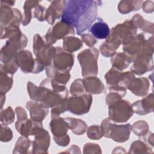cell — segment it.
<instances>
[{
  "instance_id": "cell-1",
  "label": "cell",
  "mask_w": 154,
  "mask_h": 154,
  "mask_svg": "<svg viewBox=\"0 0 154 154\" xmlns=\"http://www.w3.org/2000/svg\"><path fill=\"white\" fill-rule=\"evenodd\" d=\"M101 4L102 2L93 0L67 1L61 20L73 26L81 35L96 20L97 7Z\"/></svg>"
},
{
  "instance_id": "cell-2",
  "label": "cell",
  "mask_w": 154,
  "mask_h": 154,
  "mask_svg": "<svg viewBox=\"0 0 154 154\" xmlns=\"http://www.w3.org/2000/svg\"><path fill=\"white\" fill-rule=\"evenodd\" d=\"M135 78V75L131 71L122 72L112 67L105 75L109 91L116 92L122 97L126 95L128 85Z\"/></svg>"
},
{
  "instance_id": "cell-3",
  "label": "cell",
  "mask_w": 154,
  "mask_h": 154,
  "mask_svg": "<svg viewBox=\"0 0 154 154\" xmlns=\"http://www.w3.org/2000/svg\"><path fill=\"white\" fill-rule=\"evenodd\" d=\"M114 122L109 118H106L102 122L100 127L103 136L119 143L128 141L130 137L131 125L129 123L118 125Z\"/></svg>"
},
{
  "instance_id": "cell-4",
  "label": "cell",
  "mask_w": 154,
  "mask_h": 154,
  "mask_svg": "<svg viewBox=\"0 0 154 154\" xmlns=\"http://www.w3.org/2000/svg\"><path fill=\"white\" fill-rule=\"evenodd\" d=\"M137 29L131 20H126L113 27L106 40L119 47L121 44L126 45L133 39L137 35Z\"/></svg>"
},
{
  "instance_id": "cell-5",
  "label": "cell",
  "mask_w": 154,
  "mask_h": 154,
  "mask_svg": "<svg viewBox=\"0 0 154 154\" xmlns=\"http://www.w3.org/2000/svg\"><path fill=\"white\" fill-rule=\"evenodd\" d=\"M99 51L95 48L85 49L78 55V60L81 67L83 77L96 76L97 75V58Z\"/></svg>"
},
{
  "instance_id": "cell-6",
  "label": "cell",
  "mask_w": 154,
  "mask_h": 154,
  "mask_svg": "<svg viewBox=\"0 0 154 154\" xmlns=\"http://www.w3.org/2000/svg\"><path fill=\"white\" fill-rule=\"evenodd\" d=\"M33 52L35 58L46 68L52 63L55 48L45 42L39 34H36L33 37Z\"/></svg>"
},
{
  "instance_id": "cell-7",
  "label": "cell",
  "mask_w": 154,
  "mask_h": 154,
  "mask_svg": "<svg viewBox=\"0 0 154 154\" xmlns=\"http://www.w3.org/2000/svg\"><path fill=\"white\" fill-rule=\"evenodd\" d=\"M1 38H7L5 45L9 46L16 51L25 48L28 43L27 37L21 32L19 26H10L1 29Z\"/></svg>"
},
{
  "instance_id": "cell-8",
  "label": "cell",
  "mask_w": 154,
  "mask_h": 154,
  "mask_svg": "<svg viewBox=\"0 0 154 154\" xmlns=\"http://www.w3.org/2000/svg\"><path fill=\"white\" fill-rule=\"evenodd\" d=\"M108 110V118L117 123L127 122L134 113L130 102L122 99L109 104Z\"/></svg>"
},
{
  "instance_id": "cell-9",
  "label": "cell",
  "mask_w": 154,
  "mask_h": 154,
  "mask_svg": "<svg viewBox=\"0 0 154 154\" xmlns=\"http://www.w3.org/2000/svg\"><path fill=\"white\" fill-rule=\"evenodd\" d=\"M92 103V96L86 93L79 96H72L67 99V111L76 115H82L88 112Z\"/></svg>"
},
{
  "instance_id": "cell-10",
  "label": "cell",
  "mask_w": 154,
  "mask_h": 154,
  "mask_svg": "<svg viewBox=\"0 0 154 154\" xmlns=\"http://www.w3.org/2000/svg\"><path fill=\"white\" fill-rule=\"evenodd\" d=\"M19 66L23 73H38L45 67L36 58H34L32 54L27 50H21L17 53Z\"/></svg>"
},
{
  "instance_id": "cell-11",
  "label": "cell",
  "mask_w": 154,
  "mask_h": 154,
  "mask_svg": "<svg viewBox=\"0 0 154 154\" xmlns=\"http://www.w3.org/2000/svg\"><path fill=\"white\" fill-rule=\"evenodd\" d=\"M74 34V27L71 25L61 20L48 30L45 35V38L46 42L52 45L58 40L64 39L68 37V35L73 36Z\"/></svg>"
},
{
  "instance_id": "cell-12",
  "label": "cell",
  "mask_w": 154,
  "mask_h": 154,
  "mask_svg": "<svg viewBox=\"0 0 154 154\" xmlns=\"http://www.w3.org/2000/svg\"><path fill=\"white\" fill-rule=\"evenodd\" d=\"M0 10L1 29L10 26H19L23 16L18 9L12 8L9 5L1 3Z\"/></svg>"
},
{
  "instance_id": "cell-13",
  "label": "cell",
  "mask_w": 154,
  "mask_h": 154,
  "mask_svg": "<svg viewBox=\"0 0 154 154\" xmlns=\"http://www.w3.org/2000/svg\"><path fill=\"white\" fill-rule=\"evenodd\" d=\"M73 62L74 58L72 53L61 47H56L55 54L51 66L56 70L69 72L73 67Z\"/></svg>"
},
{
  "instance_id": "cell-14",
  "label": "cell",
  "mask_w": 154,
  "mask_h": 154,
  "mask_svg": "<svg viewBox=\"0 0 154 154\" xmlns=\"http://www.w3.org/2000/svg\"><path fill=\"white\" fill-rule=\"evenodd\" d=\"M17 53V51L6 45H4L1 50V65L5 71L13 75L19 67Z\"/></svg>"
},
{
  "instance_id": "cell-15",
  "label": "cell",
  "mask_w": 154,
  "mask_h": 154,
  "mask_svg": "<svg viewBox=\"0 0 154 154\" xmlns=\"http://www.w3.org/2000/svg\"><path fill=\"white\" fill-rule=\"evenodd\" d=\"M146 42V40L145 39V36L143 33H141L136 35L129 43L124 45L123 50L125 53L134 60L137 57L142 53Z\"/></svg>"
},
{
  "instance_id": "cell-16",
  "label": "cell",
  "mask_w": 154,
  "mask_h": 154,
  "mask_svg": "<svg viewBox=\"0 0 154 154\" xmlns=\"http://www.w3.org/2000/svg\"><path fill=\"white\" fill-rule=\"evenodd\" d=\"M134 64L131 70L137 75H141L153 69V63L152 56L141 54L134 60Z\"/></svg>"
},
{
  "instance_id": "cell-17",
  "label": "cell",
  "mask_w": 154,
  "mask_h": 154,
  "mask_svg": "<svg viewBox=\"0 0 154 154\" xmlns=\"http://www.w3.org/2000/svg\"><path fill=\"white\" fill-rule=\"evenodd\" d=\"M66 2L64 0L51 1L45 13V20L48 23L53 25L56 19L62 16Z\"/></svg>"
},
{
  "instance_id": "cell-18",
  "label": "cell",
  "mask_w": 154,
  "mask_h": 154,
  "mask_svg": "<svg viewBox=\"0 0 154 154\" xmlns=\"http://www.w3.org/2000/svg\"><path fill=\"white\" fill-rule=\"evenodd\" d=\"M154 97L153 94L150 93L144 99L137 100L132 104L134 112L139 115H145L153 111Z\"/></svg>"
},
{
  "instance_id": "cell-19",
  "label": "cell",
  "mask_w": 154,
  "mask_h": 154,
  "mask_svg": "<svg viewBox=\"0 0 154 154\" xmlns=\"http://www.w3.org/2000/svg\"><path fill=\"white\" fill-rule=\"evenodd\" d=\"M26 107L29 111L31 119L36 122H42L49 112L48 108L41 103L35 101H28Z\"/></svg>"
},
{
  "instance_id": "cell-20",
  "label": "cell",
  "mask_w": 154,
  "mask_h": 154,
  "mask_svg": "<svg viewBox=\"0 0 154 154\" xmlns=\"http://www.w3.org/2000/svg\"><path fill=\"white\" fill-rule=\"evenodd\" d=\"M50 143V136L48 132L43 129L40 133L35 135L32 141V153H47Z\"/></svg>"
},
{
  "instance_id": "cell-21",
  "label": "cell",
  "mask_w": 154,
  "mask_h": 154,
  "mask_svg": "<svg viewBox=\"0 0 154 154\" xmlns=\"http://www.w3.org/2000/svg\"><path fill=\"white\" fill-rule=\"evenodd\" d=\"M49 126L51 132L54 135V138L62 137L67 135V132L69 129L68 123L64 119L60 116L52 117Z\"/></svg>"
},
{
  "instance_id": "cell-22",
  "label": "cell",
  "mask_w": 154,
  "mask_h": 154,
  "mask_svg": "<svg viewBox=\"0 0 154 154\" xmlns=\"http://www.w3.org/2000/svg\"><path fill=\"white\" fill-rule=\"evenodd\" d=\"M150 82L148 79L144 77L135 78L128 85L129 89L135 95L143 97L145 96L149 88Z\"/></svg>"
},
{
  "instance_id": "cell-23",
  "label": "cell",
  "mask_w": 154,
  "mask_h": 154,
  "mask_svg": "<svg viewBox=\"0 0 154 154\" xmlns=\"http://www.w3.org/2000/svg\"><path fill=\"white\" fill-rule=\"evenodd\" d=\"M82 80L87 93L98 94L103 92L105 90L104 84L96 76L85 77Z\"/></svg>"
},
{
  "instance_id": "cell-24",
  "label": "cell",
  "mask_w": 154,
  "mask_h": 154,
  "mask_svg": "<svg viewBox=\"0 0 154 154\" xmlns=\"http://www.w3.org/2000/svg\"><path fill=\"white\" fill-rule=\"evenodd\" d=\"M91 35L97 39H106L110 34V29L108 24L102 19H99L90 28Z\"/></svg>"
},
{
  "instance_id": "cell-25",
  "label": "cell",
  "mask_w": 154,
  "mask_h": 154,
  "mask_svg": "<svg viewBox=\"0 0 154 154\" xmlns=\"http://www.w3.org/2000/svg\"><path fill=\"white\" fill-rule=\"evenodd\" d=\"M132 61L133 59L125 52L115 53L111 60L112 67L120 71L128 68Z\"/></svg>"
},
{
  "instance_id": "cell-26",
  "label": "cell",
  "mask_w": 154,
  "mask_h": 154,
  "mask_svg": "<svg viewBox=\"0 0 154 154\" xmlns=\"http://www.w3.org/2000/svg\"><path fill=\"white\" fill-rule=\"evenodd\" d=\"M13 74L4 70L1 65L0 70V91L1 94H5L11 88L13 85Z\"/></svg>"
},
{
  "instance_id": "cell-27",
  "label": "cell",
  "mask_w": 154,
  "mask_h": 154,
  "mask_svg": "<svg viewBox=\"0 0 154 154\" xmlns=\"http://www.w3.org/2000/svg\"><path fill=\"white\" fill-rule=\"evenodd\" d=\"M65 120L68 123L69 129L76 135H80L85 133L87 130V124L85 122L81 119L75 118H64Z\"/></svg>"
},
{
  "instance_id": "cell-28",
  "label": "cell",
  "mask_w": 154,
  "mask_h": 154,
  "mask_svg": "<svg viewBox=\"0 0 154 154\" xmlns=\"http://www.w3.org/2000/svg\"><path fill=\"white\" fill-rule=\"evenodd\" d=\"M143 2V1H121L118 5V10L122 14H127L139 10L141 7Z\"/></svg>"
},
{
  "instance_id": "cell-29",
  "label": "cell",
  "mask_w": 154,
  "mask_h": 154,
  "mask_svg": "<svg viewBox=\"0 0 154 154\" xmlns=\"http://www.w3.org/2000/svg\"><path fill=\"white\" fill-rule=\"evenodd\" d=\"M131 20L137 29L138 28L147 32H150L151 34H153V23L146 20L143 17V16H141L139 14H136L135 15H134Z\"/></svg>"
},
{
  "instance_id": "cell-30",
  "label": "cell",
  "mask_w": 154,
  "mask_h": 154,
  "mask_svg": "<svg viewBox=\"0 0 154 154\" xmlns=\"http://www.w3.org/2000/svg\"><path fill=\"white\" fill-rule=\"evenodd\" d=\"M82 46V41L73 36H68L63 39V49L69 52L76 51Z\"/></svg>"
},
{
  "instance_id": "cell-31",
  "label": "cell",
  "mask_w": 154,
  "mask_h": 154,
  "mask_svg": "<svg viewBox=\"0 0 154 154\" xmlns=\"http://www.w3.org/2000/svg\"><path fill=\"white\" fill-rule=\"evenodd\" d=\"M38 1H26L23 5V14L22 20L23 25H28L32 17V8H35L40 2Z\"/></svg>"
},
{
  "instance_id": "cell-32",
  "label": "cell",
  "mask_w": 154,
  "mask_h": 154,
  "mask_svg": "<svg viewBox=\"0 0 154 154\" xmlns=\"http://www.w3.org/2000/svg\"><path fill=\"white\" fill-rule=\"evenodd\" d=\"M149 129L148 124L144 120H138L131 126V130L132 132L139 137H142L146 135L148 132Z\"/></svg>"
},
{
  "instance_id": "cell-33",
  "label": "cell",
  "mask_w": 154,
  "mask_h": 154,
  "mask_svg": "<svg viewBox=\"0 0 154 154\" xmlns=\"http://www.w3.org/2000/svg\"><path fill=\"white\" fill-rule=\"evenodd\" d=\"M31 141L26 137H20L18 138L13 153H28L27 151L29 148Z\"/></svg>"
},
{
  "instance_id": "cell-34",
  "label": "cell",
  "mask_w": 154,
  "mask_h": 154,
  "mask_svg": "<svg viewBox=\"0 0 154 154\" xmlns=\"http://www.w3.org/2000/svg\"><path fill=\"white\" fill-rule=\"evenodd\" d=\"M70 92L72 96H79L86 93V91L81 79H75L70 85Z\"/></svg>"
},
{
  "instance_id": "cell-35",
  "label": "cell",
  "mask_w": 154,
  "mask_h": 154,
  "mask_svg": "<svg viewBox=\"0 0 154 154\" xmlns=\"http://www.w3.org/2000/svg\"><path fill=\"white\" fill-rule=\"evenodd\" d=\"M118 48L119 47L114 44L106 40L105 42H104L103 44L100 46V51L104 57H110L116 53V51Z\"/></svg>"
},
{
  "instance_id": "cell-36",
  "label": "cell",
  "mask_w": 154,
  "mask_h": 154,
  "mask_svg": "<svg viewBox=\"0 0 154 154\" xmlns=\"http://www.w3.org/2000/svg\"><path fill=\"white\" fill-rule=\"evenodd\" d=\"M152 153L151 149L145 144L144 142L137 140L132 143L130 149L129 153Z\"/></svg>"
},
{
  "instance_id": "cell-37",
  "label": "cell",
  "mask_w": 154,
  "mask_h": 154,
  "mask_svg": "<svg viewBox=\"0 0 154 154\" xmlns=\"http://www.w3.org/2000/svg\"><path fill=\"white\" fill-rule=\"evenodd\" d=\"M1 122L4 124H11L14 121L15 114L11 107L8 106L1 111Z\"/></svg>"
},
{
  "instance_id": "cell-38",
  "label": "cell",
  "mask_w": 154,
  "mask_h": 154,
  "mask_svg": "<svg viewBox=\"0 0 154 154\" xmlns=\"http://www.w3.org/2000/svg\"><path fill=\"white\" fill-rule=\"evenodd\" d=\"M88 137L92 140H99L103 137V132L100 126L93 125L90 126L87 131Z\"/></svg>"
},
{
  "instance_id": "cell-39",
  "label": "cell",
  "mask_w": 154,
  "mask_h": 154,
  "mask_svg": "<svg viewBox=\"0 0 154 154\" xmlns=\"http://www.w3.org/2000/svg\"><path fill=\"white\" fill-rule=\"evenodd\" d=\"M13 137V133L10 128L6 124H1L0 139L2 142L11 141Z\"/></svg>"
},
{
  "instance_id": "cell-40",
  "label": "cell",
  "mask_w": 154,
  "mask_h": 154,
  "mask_svg": "<svg viewBox=\"0 0 154 154\" xmlns=\"http://www.w3.org/2000/svg\"><path fill=\"white\" fill-rule=\"evenodd\" d=\"M46 8L45 7L39 4L35 7L34 11V17L39 21H44L45 20Z\"/></svg>"
},
{
  "instance_id": "cell-41",
  "label": "cell",
  "mask_w": 154,
  "mask_h": 154,
  "mask_svg": "<svg viewBox=\"0 0 154 154\" xmlns=\"http://www.w3.org/2000/svg\"><path fill=\"white\" fill-rule=\"evenodd\" d=\"M81 40L85 43L88 47L92 48L96 43L97 40L95 38L89 33H85L81 35Z\"/></svg>"
},
{
  "instance_id": "cell-42",
  "label": "cell",
  "mask_w": 154,
  "mask_h": 154,
  "mask_svg": "<svg viewBox=\"0 0 154 154\" xmlns=\"http://www.w3.org/2000/svg\"><path fill=\"white\" fill-rule=\"evenodd\" d=\"M122 98V96H120L119 93L114 91H110L109 93L108 94L105 98L106 103L109 105V104L119 100Z\"/></svg>"
},
{
  "instance_id": "cell-43",
  "label": "cell",
  "mask_w": 154,
  "mask_h": 154,
  "mask_svg": "<svg viewBox=\"0 0 154 154\" xmlns=\"http://www.w3.org/2000/svg\"><path fill=\"white\" fill-rule=\"evenodd\" d=\"M54 139L55 143L60 146H66L69 144L70 142V137L67 134L62 137L56 138Z\"/></svg>"
},
{
  "instance_id": "cell-44",
  "label": "cell",
  "mask_w": 154,
  "mask_h": 154,
  "mask_svg": "<svg viewBox=\"0 0 154 154\" xmlns=\"http://www.w3.org/2000/svg\"><path fill=\"white\" fill-rule=\"evenodd\" d=\"M143 10L146 13H152L154 10V3L152 1H146L141 5Z\"/></svg>"
},
{
  "instance_id": "cell-45",
  "label": "cell",
  "mask_w": 154,
  "mask_h": 154,
  "mask_svg": "<svg viewBox=\"0 0 154 154\" xmlns=\"http://www.w3.org/2000/svg\"><path fill=\"white\" fill-rule=\"evenodd\" d=\"M15 111L17 116V120H23L27 119V114L23 108L20 106L16 107Z\"/></svg>"
},
{
  "instance_id": "cell-46",
  "label": "cell",
  "mask_w": 154,
  "mask_h": 154,
  "mask_svg": "<svg viewBox=\"0 0 154 154\" xmlns=\"http://www.w3.org/2000/svg\"><path fill=\"white\" fill-rule=\"evenodd\" d=\"M144 135L146 136L144 137L145 141L153 146V134L152 132H147Z\"/></svg>"
},
{
  "instance_id": "cell-47",
  "label": "cell",
  "mask_w": 154,
  "mask_h": 154,
  "mask_svg": "<svg viewBox=\"0 0 154 154\" xmlns=\"http://www.w3.org/2000/svg\"><path fill=\"white\" fill-rule=\"evenodd\" d=\"M1 3L11 7L14 4L15 1H1Z\"/></svg>"
},
{
  "instance_id": "cell-48",
  "label": "cell",
  "mask_w": 154,
  "mask_h": 154,
  "mask_svg": "<svg viewBox=\"0 0 154 154\" xmlns=\"http://www.w3.org/2000/svg\"><path fill=\"white\" fill-rule=\"evenodd\" d=\"M1 108H2L3 106V103L5 100V94H1Z\"/></svg>"
}]
</instances>
